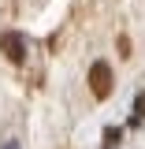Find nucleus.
Listing matches in <instances>:
<instances>
[{
	"label": "nucleus",
	"mask_w": 145,
	"mask_h": 149,
	"mask_svg": "<svg viewBox=\"0 0 145 149\" xmlns=\"http://www.w3.org/2000/svg\"><path fill=\"white\" fill-rule=\"evenodd\" d=\"M112 86H115L112 67L104 63V60H97V63L89 67V90H93V97H97V101H104V97L112 93Z\"/></svg>",
	"instance_id": "1"
},
{
	"label": "nucleus",
	"mask_w": 145,
	"mask_h": 149,
	"mask_svg": "<svg viewBox=\"0 0 145 149\" xmlns=\"http://www.w3.org/2000/svg\"><path fill=\"white\" fill-rule=\"evenodd\" d=\"M0 52L8 56L11 63H22V60H26V45H22V37H19L15 30H4V34H0Z\"/></svg>",
	"instance_id": "2"
},
{
	"label": "nucleus",
	"mask_w": 145,
	"mask_h": 149,
	"mask_svg": "<svg viewBox=\"0 0 145 149\" xmlns=\"http://www.w3.org/2000/svg\"><path fill=\"white\" fill-rule=\"evenodd\" d=\"M145 119V90L138 93V97H134V116H130V123H134V127H138V123H142Z\"/></svg>",
	"instance_id": "3"
},
{
	"label": "nucleus",
	"mask_w": 145,
	"mask_h": 149,
	"mask_svg": "<svg viewBox=\"0 0 145 149\" xmlns=\"http://www.w3.org/2000/svg\"><path fill=\"white\" fill-rule=\"evenodd\" d=\"M119 138H123V130H119V127H108V130H104V149H108V146H119Z\"/></svg>",
	"instance_id": "4"
},
{
	"label": "nucleus",
	"mask_w": 145,
	"mask_h": 149,
	"mask_svg": "<svg viewBox=\"0 0 145 149\" xmlns=\"http://www.w3.org/2000/svg\"><path fill=\"white\" fill-rule=\"evenodd\" d=\"M115 49H119V56H130V37H119Z\"/></svg>",
	"instance_id": "5"
},
{
	"label": "nucleus",
	"mask_w": 145,
	"mask_h": 149,
	"mask_svg": "<svg viewBox=\"0 0 145 149\" xmlns=\"http://www.w3.org/2000/svg\"><path fill=\"white\" fill-rule=\"evenodd\" d=\"M4 149H19V146H15V142H8V146H4Z\"/></svg>",
	"instance_id": "6"
}]
</instances>
